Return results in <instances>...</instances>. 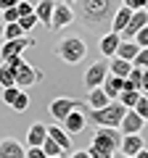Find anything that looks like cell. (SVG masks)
I'll return each mask as SVG.
<instances>
[{
	"instance_id": "obj_1",
	"label": "cell",
	"mask_w": 148,
	"mask_h": 158,
	"mask_svg": "<svg viewBox=\"0 0 148 158\" xmlns=\"http://www.w3.org/2000/svg\"><path fill=\"white\" fill-rule=\"evenodd\" d=\"M122 6V0H77V16L87 29L108 27L114 11Z\"/></svg>"
},
{
	"instance_id": "obj_2",
	"label": "cell",
	"mask_w": 148,
	"mask_h": 158,
	"mask_svg": "<svg viewBox=\"0 0 148 158\" xmlns=\"http://www.w3.org/2000/svg\"><path fill=\"white\" fill-rule=\"evenodd\" d=\"M82 111H85L87 121H93L95 127H114V129H119V121L124 118L127 108L122 106L119 100H111L108 106H103V108H90V106H85Z\"/></svg>"
},
{
	"instance_id": "obj_3",
	"label": "cell",
	"mask_w": 148,
	"mask_h": 158,
	"mask_svg": "<svg viewBox=\"0 0 148 158\" xmlns=\"http://www.w3.org/2000/svg\"><path fill=\"white\" fill-rule=\"evenodd\" d=\"M56 56L61 58L63 63H80V61H85V56H87V45H85V40L82 37H77V34H69V37H63L61 42L56 45Z\"/></svg>"
},
{
	"instance_id": "obj_4",
	"label": "cell",
	"mask_w": 148,
	"mask_h": 158,
	"mask_svg": "<svg viewBox=\"0 0 148 158\" xmlns=\"http://www.w3.org/2000/svg\"><path fill=\"white\" fill-rule=\"evenodd\" d=\"M119 142H122V135L114 127H95V132H93V145H98V148H106V150L116 153Z\"/></svg>"
},
{
	"instance_id": "obj_5",
	"label": "cell",
	"mask_w": 148,
	"mask_h": 158,
	"mask_svg": "<svg viewBox=\"0 0 148 158\" xmlns=\"http://www.w3.org/2000/svg\"><path fill=\"white\" fill-rule=\"evenodd\" d=\"M85 103H77V108L74 111H69V116L63 118V129L69 132V135H82L85 132V127H87V116H85Z\"/></svg>"
},
{
	"instance_id": "obj_6",
	"label": "cell",
	"mask_w": 148,
	"mask_h": 158,
	"mask_svg": "<svg viewBox=\"0 0 148 158\" xmlns=\"http://www.w3.org/2000/svg\"><path fill=\"white\" fill-rule=\"evenodd\" d=\"M42 79H45V74H42L40 69L29 66L27 61H24L21 66L16 69V87H19V90H24V87H32V85H37V82H42Z\"/></svg>"
},
{
	"instance_id": "obj_7",
	"label": "cell",
	"mask_w": 148,
	"mask_h": 158,
	"mask_svg": "<svg viewBox=\"0 0 148 158\" xmlns=\"http://www.w3.org/2000/svg\"><path fill=\"white\" fill-rule=\"evenodd\" d=\"M34 45V37H16V40H6L3 42V48H0V58L6 61V58H11V56H21L27 48H32Z\"/></svg>"
},
{
	"instance_id": "obj_8",
	"label": "cell",
	"mask_w": 148,
	"mask_h": 158,
	"mask_svg": "<svg viewBox=\"0 0 148 158\" xmlns=\"http://www.w3.org/2000/svg\"><path fill=\"white\" fill-rule=\"evenodd\" d=\"M106 77H108V63H106V61H95V63H90V69L85 71V87H87V90H93V87H101Z\"/></svg>"
},
{
	"instance_id": "obj_9",
	"label": "cell",
	"mask_w": 148,
	"mask_h": 158,
	"mask_svg": "<svg viewBox=\"0 0 148 158\" xmlns=\"http://www.w3.org/2000/svg\"><path fill=\"white\" fill-rule=\"evenodd\" d=\"M77 103L80 100H72V98H56V100H50V106H48V113H50L56 121H63V118L69 116V111L77 108Z\"/></svg>"
},
{
	"instance_id": "obj_10",
	"label": "cell",
	"mask_w": 148,
	"mask_h": 158,
	"mask_svg": "<svg viewBox=\"0 0 148 158\" xmlns=\"http://www.w3.org/2000/svg\"><path fill=\"white\" fill-rule=\"evenodd\" d=\"M74 21V11L66 6V3H56V8H53V19H50V29H63L69 27V24Z\"/></svg>"
},
{
	"instance_id": "obj_11",
	"label": "cell",
	"mask_w": 148,
	"mask_h": 158,
	"mask_svg": "<svg viewBox=\"0 0 148 158\" xmlns=\"http://www.w3.org/2000/svg\"><path fill=\"white\" fill-rule=\"evenodd\" d=\"M148 24V11L146 8H140V11H132V16H130V21H127V27L122 29V40H132L135 37V32L140 27H146Z\"/></svg>"
},
{
	"instance_id": "obj_12",
	"label": "cell",
	"mask_w": 148,
	"mask_h": 158,
	"mask_svg": "<svg viewBox=\"0 0 148 158\" xmlns=\"http://www.w3.org/2000/svg\"><path fill=\"white\" fill-rule=\"evenodd\" d=\"M143 129H146V118H140L132 108H127L124 118L119 121V132L122 135H132V132H143Z\"/></svg>"
},
{
	"instance_id": "obj_13",
	"label": "cell",
	"mask_w": 148,
	"mask_h": 158,
	"mask_svg": "<svg viewBox=\"0 0 148 158\" xmlns=\"http://www.w3.org/2000/svg\"><path fill=\"white\" fill-rule=\"evenodd\" d=\"M146 148V140H143L140 132H132V135H122V142H119V150L124 156H135L137 150Z\"/></svg>"
},
{
	"instance_id": "obj_14",
	"label": "cell",
	"mask_w": 148,
	"mask_h": 158,
	"mask_svg": "<svg viewBox=\"0 0 148 158\" xmlns=\"http://www.w3.org/2000/svg\"><path fill=\"white\" fill-rule=\"evenodd\" d=\"M0 158H27V150L21 148L19 140L3 137V140H0Z\"/></svg>"
},
{
	"instance_id": "obj_15",
	"label": "cell",
	"mask_w": 148,
	"mask_h": 158,
	"mask_svg": "<svg viewBox=\"0 0 148 158\" xmlns=\"http://www.w3.org/2000/svg\"><path fill=\"white\" fill-rule=\"evenodd\" d=\"M48 137H50V140H56L58 145L63 148V153H72V135H69L63 127L50 124V127H48Z\"/></svg>"
},
{
	"instance_id": "obj_16",
	"label": "cell",
	"mask_w": 148,
	"mask_h": 158,
	"mask_svg": "<svg viewBox=\"0 0 148 158\" xmlns=\"http://www.w3.org/2000/svg\"><path fill=\"white\" fill-rule=\"evenodd\" d=\"M103 90H106V95L111 98V100H116L119 98V92L124 90V77H116V74H108L106 79H103Z\"/></svg>"
},
{
	"instance_id": "obj_17",
	"label": "cell",
	"mask_w": 148,
	"mask_h": 158,
	"mask_svg": "<svg viewBox=\"0 0 148 158\" xmlns=\"http://www.w3.org/2000/svg\"><path fill=\"white\" fill-rule=\"evenodd\" d=\"M53 8H56V0H40V3L34 6V13H37V21H40L42 27H48V29H50Z\"/></svg>"
},
{
	"instance_id": "obj_18",
	"label": "cell",
	"mask_w": 148,
	"mask_h": 158,
	"mask_svg": "<svg viewBox=\"0 0 148 158\" xmlns=\"http://www.w3.org/2000/svg\"><path fill=\"white\" fill-rule=\"evenodd\" d=\"M130 16H132V11H130V8H127V6H119V8L114 11V16H111V24H108V27H111V32L122 34V29L127 27Z\"/></svg>"
},
{
	"instance_id": "obj_19",
	"label": "cell",
	"mask_w": 148,
	"mask_h": 158,
	"mask_svg": "<svg viewBox=\"0 0 148 158\" xmlns=\"http://www.w3.org/2000/svg\"><path fill=\"white\" fill-rule=\"evenodd\" d=\"M45 137H48V127L45 124H40V121L29 124V129H27V142L29 145H42Z\"/></svg>"
},
{
	"instance_id": "obj_20",
	"label": "cell",
	"mask_w": 148,
	"mask_h": 158,
	"mask_svg": "<svg viewBox=\"0 0 148 158\" xmlns=\"http://www.w3.org/2000/svg\"><path fill=\"white\" fill-rule=\"evenodd\" d=\"M119 42H122V34H116V32H108L106 37L101 40V53H103L106 58L116 56V48H119Z\"/></svg>"
},
{
	"instance_id": "obj_21",
	"label": "cell",
	"mask_w": 148,
	"mask_h": 158,
	"mask_svg": "<svg viewBox=\"0 0 148 158\" xmlns=\"http://www.w3.org/2000/svg\"><path fill=\"white\" fill-rule=\"evenodd\" d=\"M108 103H111V98L106 95L103 87H93V90L87 92V106L90 108H103V106H108Z\"/></svg>"
},
{
	"instance_id": "obj_22",
	"label": "cell",
	"mask_w": 148,
	"mask_h": 158,
	"mask_svg": "<svg viewBox=\"0 0 148 158\" xmlns=\"http://www.w3.org/2000/svg\"><path fill=\"white\" fill-rule=\"evenodd\" d=\"M132 69V61H124V58L119 56H111V61H108V74H116V77H127Z\"/></svg>"
},
{
	"instance_id": "obj_23",
	"label": "cell",
	"mask_w": 148,
	"mask_h": 158,
	"mask_svg": "<svg viewBox=\"0 0 148 158\" xmlns=\"http://www.w3.org/2000/svg\"><path fill=\"white\" fill-rule=\"evenodd\" d=\"M137 50H140V48H137V42H135V40H122V42H119V48H116V56H119V58H124V61H132V58L137 56Z\"/></svg>"
},
{
	"instance_id": "obj_24",
	"label": "cell",
	"mask_w": 148,
	"mask_h": 158,
	"mask_svg": "<svg viewBox=\"0 0 148 158\" xmlns=\"http://www.w3.org/2000/svg\"><path fill=\"white\" fill-rule=\"evenodd\" d=\"M16 85V69H11V66H0V87H13Z\"/></svg>"
},
{
	"instance_id": "obj_25",
	"label": "cell",
	"mask_w": 148,
	"mask_h": 158,
	"mask_svg": "<svg viewBox=\"0 0 148 158\" xmlns=\"http://www.w3.org/2000/svg\"><path fill=\"white\" fill-rule=\"evenodd\" d=\"M137 98H140V90H122L116 100H119L124 108H132V106L137 103Z\"/></svg>"
},
{
	"instance_id": "obj_26",
	"label": "cell",
	"mask_w": 148,
	"mask_h": 158,
	"mask_svg": "<svg viewBox=\"0 0 148 158\" xmlns=\"http://www.w3.org/2000/svg\"><path fill=\"white\" fill-rule=\"evenodd\" d=\"M11 108H13V111H16V113H24V111H27V108H29V95H27V92H24V90H19V95L13 98Z\"/></svg>"
},
{
	"instance_id": "obj_27",
	"label": "cell",
	"mask_w": 148,
	"mask_h": 158,
	"mask_svg": "<svg viewBox=\"0 0 148 158\" xmlns=\"http://www.w3.org/2000/svg\"><path fill=\"white\" fill-rule=\"evenodd\" d=\"M24 29L19 27V21H13V24H6V29H3V40H16V37H24Z\"/></svg>"
},
{
	"instance_id": "obj_28",
	"label": "cell",
	"mask_w": 148,
	"mask_h": 158,
	"mask_svg": "<svg viewBox=\"0 0 148 158\" xmlns=\"http://www.w3.org/2000/svg\"><path fill=\"white\" fill-rule=\"evenodd\" d=\"M40 148H42V150L48 153V156H66V153H63V148L58 145L56 140H50V137H45V142H42Z\"/></svg>"
},
{
	"instance_id": "obj_29",
	"label": "cell",
	"mask_w": 148,
	"mask_h": 158,
	"mask_svg": "<svg viewBox=\"0 0 148 158\" xmlns=\"http://www.w3.org/2000/svg\"><path fill=\"white\" fill-rule=\"evenodd\" d=\"M132 111H135L140 118H146V121H148V100H146V95H143V92H140V98H137V103L132 106Z\"/></svg>"
},
{
	"instance_id": "obj_30",
	"label": "cell",
	"mask_w": 148,
	"mask_h": 158,
	"mask_svg": "<svg viewBox=\"0 0 148 158\" xmlns=\"http://www.w3.org/2000/svg\"><path fill=\"white\" fill-rule=\"evenodd\" d=\"M37 13H29V16H19V27L24 29V32H29V29H34L37 27Z\"/></svg>"
},
{
	"instance_id": "obj_31",
	"label": "cell",
	"mask_w": 148,
	"mask_h": 158,
	"mask_svg": "<svg viewBox=\"0 0 148 158\" xmlns=\"http://www.w3.org/2000/svg\"><path fill=\"white\" fill-rule=\"evenodd\" d=\"M0 21H3V24H13V21H19V11H16V6L3 8V13H0Z\"/></svg>"
},
{
	"instance_id": "obj_32",
	"label": "cell",
	"mask_w": 148,
	"mask_h": 158,
	"mask_svg": "<svg viewBox=\"0 0 148 158\" xmlns=\"http://www.w3.org/2000/svg\"><path fill=\"white\" fill-rule=\"evenodd\" d=\"M87 156H90V158H111L114 153L106 150V148H98V145H93V142H90V148H87Z\"/></svg>"
},
{
	"instance_id": "obj_33",
	"label": "cell",
	"mask_w": 148,
	"mask_h": 158,
	"mask_svg": "<svg viewBox=\"0 0 148 158\" xmlns=\"http://www.w3.org/2000/svg\"><path fill=\"white\" fill-rule=\"evenodd\" d=\"M132 66H137V69H148V48H140V50H137V56L132 58Z\"/></svg>"
},
{
	"instance_id": "obj_34",
	"label": "cell",
	"mask_w": 148,
	"mask_h": 158,
	"mask_svg": "<svg viewBox=\"0 0 148 158\" xmlns=\"http://www.w3.org/2000/svg\"><path fill=\"white\" fill-rule=\"evenodd\" d=\"M135 42H137V48H148V24L135 32Z\"/></svg>"
},
{
	"instance_id": "obj_35",
	"label": "cell",
	"mask_w": 148,
	"mask_h": 158,
	"mask_svg": "<svg viewBox=\"0 0 148 158\" xmlns=\"http://www.w3.org/2000/svg\"><path fill=\"white\" fill-rule=\"evenodd\" d=\"M16 11H19V16H29V13H34V3L19 0V3H16Z\"/></svg>"
},
{
	"instance_id": "obj_36",
	"label": "cell",
	"mask_w": 148,
	"mask_h": 158,
	"mask_svg": "<svg viewBox=\"0 0 148 158\" xmlns=\"http://www.w3.org/2000/svg\"><path fill=\"white\" fill-rule=\"evenodd\" d=\"M16 95H19V87L16 85H13V87H3V103H6V106H11Z\"/></svg>"
},
{
	"instance_id": "obj_37",
	"label": "cell",
	"mask_w": 148,
	"mask_h": 158,
	"mask_svg": "<svg viewBox=\"0 0 148 158\" xmlns=\"http://www.w3.org/2000/svg\"><path fill=\"white\" fill-rule=\"evenodd\" d=\"M27 158H48V153L42 150L40 145H29L27 148Z\"/></svg>"
},
{
	"instance_id": "obj_38",
	"label": "cell",
	"mask_w": 148,
	"mask_h": 158,
	"mask_svg": "<svg viewBox=\"0 0 148 158\" xmlns=\"http://www.w3.org/2000/svg\"><path fill=\"white\" fill-rule=\"evenodd\" d=\"M122 6H127L130 11H140L146 8V0H122Z\"/></svg>"
},
{
	"instance_id": "obj_39",
	"label": "cell",
	"mask_w": 148,
	"mask_h": 158,
	"mask_svg": "<svg viewBox=\"0 0 148 158\" xmlns=\"http://www.w3.org/2000/svg\"><path fill=\"white\" fill-rule=\"evenodd\" d=\"M3 63H6V66H11V69H19V66L24 63V58H21V56H11V58H6Z\"/></svg>"
},
{
	"instance_id": "obj_40",
	"label": "cell",
	"mask_w": 148,
	"mask_h": 158,
	"mask_svg": "<svg viewBox=\"0 0 148 158\" xmlns=\"http://www.w3.org/2000/svg\"><path fill=\"white\" fill-rule=\"evenodd\" d=\"M140 90L148 92V69H143V77H140Z\"/></svg>"
},
{
	"instance_id": "obj_41",
	"label": "cell",
	"mask_w": 148,
	"mask_h": 158,
	"mask_svg": "<svg viewBox=\"0 0 148 158\" xmlns=\"http://www.w3.org/2000/svg\"><path fill=\"white\" fill-rule=\"evenodd\" d=\"M69 158H90V156H87V150H77V153H69Z\"/></svg>"
},
{
	"instance_id": "obj_42",
	"label": "cell",
	"mask_w": 148,
	"mask_h": 158,
	"mask_svg": "<svg viewBox=\"0 0 148 158\" xmlns=\"http://www.w3.org/2000/svg\"><path fill=\"white\" fill-rule=\"evenodd\" d=\"M19 0H0V11H3V8H11V6H16Z\"/></svg>"
},
{
	"instance_id": "obj_43",
	"label": "cell",
	"mask_w": 148,
	"mask_h": 158,
	"mask_svg": "<svg viewBox=\"0 0 148 158\" xmlns=\"http://www.w3.org/2000/svg\"><path fill=\"white\" fill-rule=\"evenodd\" d=\"M135 158H148V148H143V150L135 153Z\"/></svg>"
},
{
	"instance_id": "obj_44",
	"label": "cell",
	"mask_w": 148,
	"mask_h": 158,
	"mask_svg": "<svg viewBox=\"0 0 148 158\" xmlns=\"http://www.w3.org/2000/svg\"><path fill=\"white\" fill-rule=\"evenodd\" d=\"M111 158H135V156H124V153H114Z\"/></svg>"
},
{
	"instance_id": "obj_45",
	"label": "cell",
	"mask_w": 148,
	"mask_h": 158,
	"mask_svg": "<svg viewBox=\"0 0 148 158\" xmlns=\"http://www.w3.org/2000/svg\"><path fill=\"white\" fill-rule=\"evenodd\" d=\"M3 29H6V24H3V21H0V40H3Z\"/></svg>"
},
{
	"instance_id": "obj_46",
	"label": "cell",
	"mask_w": 148,
	"mask_h": 158,
	"mask_svg": "<svg viewBox=\"0 0 148 158\" xmlns=\"http://www.w3.org/2000/svg\"><path fill=\"white\" fill-rule=\"evenodd\" d=\"M63 3H66V6H74V3H77V0H63Z\"/></svg>"
},
{
	"instance_id": "obj_47",
	"label": "cell",
	"mask_w": 148,
	"mask_h": 158,
	"mask_svg": "<svg viewBox=\"0 0 148 158\" xmlns=\"http://www.w3.org/2000/svg\"><path fill=\"white\" fill-rule=\"evenodd\" d=\"M48 158H63V156H48Z\"/></svg>"
},
{
	"instance_id": "obj_48",
	"label": "cell",
	"mask_w": 148,
	"mask_h": 158,
	"mask_svg": "<svg viewBox=\"0 0 148 158\" xmlns=\"http://www.w3.org/2000/svg\"><path fill=\"white\" fill-rule=\"evenodd\" d=\"M143 95H146V100H148V92H143Z\"/></svg>"
},
{
	"instance_id": "obj_49",
	"label": "cell",
	"mask_w": 148,
	"mask_h": 158,
	"mask_svg": "<svg viewBox=\"0 0 148 158\" xmlns=\"http://www.w3.org/2000/svg\"><path fill=\"white\" fill-rule=\"evenodd\" d=\"M146 11H148V0H146Z\"/></svg>"
},
{
	"instance_id": "obj_50",
	"label": "cell",
	"mask_w": 148,
	"mask_h": 158,
	"mask_svg": "<svg viewBox=\"0 0 148 158\" xmlns=\"http://www.w3.org/2000/svg\"><path fill=\"white\" fill-rule=\"evenodd\" d=\"M0 13H3V11H0Z\"/></svg>"
}]
</instances>
